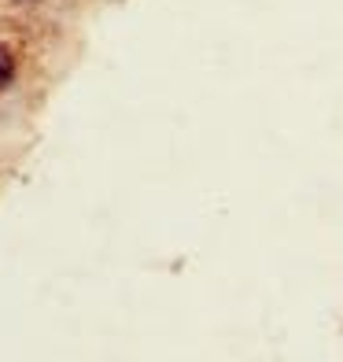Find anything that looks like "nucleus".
<instances>
[{
  "label": "nucleus",
  "mask_w": 343,
  "mask_h": 362,
  "mask_svg": "<svg viewBox=\"0 0 343 362\" xmlns=\"http://www.w3.org/2000/svg\"><path fill=\"white\" fill-rule=\"evenodd\" d=\"M11 74H15V59H11V52H8V48L0 45V89H4L8 81H11Z\"/></svg>",
  "instance_id": "obj_1"
}]
</instances>
